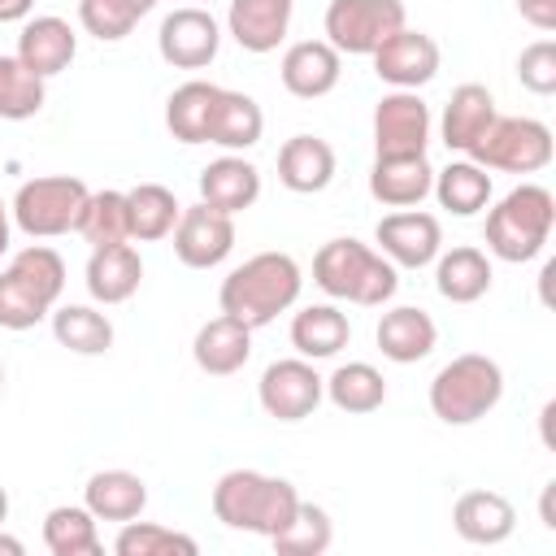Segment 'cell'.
<instances>
[{
	"instance_id": "obj_2",
	"label": "cell",
	"mask_w": 556,
	"mask_h": 556,
	"mask_svg": "<svg viewBox=\"0 0 556 556\" xmlns=\"http://www.w3.org/2000/svg\"><path fill=\"white\" fill-rule=\"evenodd\" d=\"M295 504H300L295 486L261 469H230L213 486V517L230 530H248L261 539H274L291 521Z\"/></svg>"
},
{
	"instance_id": "obj_10",
	"label": "cell",
	"mask_w": 556,
	"mask_h": 556,
	"mask_svg": "<svg viewBox=\"0 0 556 556\" xmlns=\"http://www.w3.org/2000/svg\"><path fill=\"white\" fill-rule=\"evenodd\" d=\"M256 400L274 421H304L326 400V378L313 369V361L287 356V361L265 365L256 382Z\"/></svg>"
},
{
	"instance_id": "obj_8",
	"label": "cell",
	"mask_w": 556,
	"mask_h": 556,
	"mask_svg": "<svg viewBox=\"0 0 556 556\" xmlns=\"http://www.w3.org/2000/svg\"><path fill=\"white\" fill-rule=\"evenodd\" d=\"M469 161L500 174H539L552 161V130L539 117H495Z\"/></svg>"
},
{
	"instance_id": "obj_22",
	"label": "cell",
	"mask_w": 556,
	"mask_h": 556,
	"mask_svg": "<svg viewBox=\"0 0 556 556\" xmlns=\"http://www.w3.org/2000/svg\"><path fill=\"white\" fill-rule=\"evenodd\" d=\"M334 178V148L321 135H291L278 148V182L295 195H317Z\"/></svg>"
},
{
	"instance_id": "obj_18",
	"label": "cell",
	"mask_w": 556,
	"mask_h": 556,
	"mask_svg": "<svg viewBox=\"0 0 556 556\" xmlns=\"http://www.w3.org/2000/svg\"><path fill=\"white\" fill-rule=\"evenodd\" d=\"M295 0H230L226 30L243 52H274L287 39Z\"/></svg>"
},
{
	"instance_id": "obj_7",
	"label": "cell",
	"mask_w": 556,
	"mask_h": 556,
	"mask_svg": "<svg viewBox=\"0 0 556 556\" xmlns=\"http://www.w3.org/2000/svg\"><path fill=\"white\" fill-rule=\"evenodd\" d=\"M87 195H91L87 182L74 174H43V178H30L17 187L9 213H13L17 230H26L30 239H56V235L78 230Z\"/></svg>"
},
{
	"instance_id": "obj_47",
	"label": "cell",
	"mask_w": 556,
	"mask_h": 556,
	"mask_svg": "<svg viewBox=\"0 0 556 556\" xmlns=\"http://www.w3.org/2000/svg\"><path fill=\"white\" fill-rule=\"evenodd\" d=\"M4 521H9V491L0 486V526H4Z\"/></svg>"
},
{
	"instance_id": "obj_4",
	"label": "cell",
	"mask_w": 556,
	"mask_h": 556,
	"mask_svg": "<svg viewBox=\"0 0 556 556\" xmlns=\"http://www.w3.org/2000/svg\"><path fill=\"white\" fill-rule=\"evenodd\" d=\"M65 291V261L48 243L22 248L0 269V326L4 330H30L39 326Z\"/></svg>"
},
{
	"instance_id": "obj_24",
	"label": "cell",
	"mask_w": 556,
	"mask_h": 556,
	"mask_svg": "<svg viewBox=\"0 0 556 556\" xmlns=\"http://www.w3.org/2000/svg\"><path fill=\"white\" fill-rule=\"evenodd\" d=\"M452 526H456V534L465 543L495 547L517 530V508L500 491H465L452 504Z\"/></svg>"
},
{
	"instance_id": "obj_26",
	"label": "cell",
	"mask_w": 556,
	"mask_h": 556,
	"mask_svg": "<svg viewBox=\"0 0 556 556\" xmlns=\"http://www.w3.org/2000/svg\"><path fill=\"white\" fill-rule=\"evenodd\" d=\"M191 356L204 374L213 378H226V374H239L252 356V326H243L239 317H213L195 330V343H191Z\"/></svg>"
},
{
	"instance_id": "obj_39",
	"label": "cell",
	"mask_w": 556,
	"mask_h": 556,
	"mask_svg": "<svg viewBox=\"0 0 556 556\" xmlns=\"http://www.w3.org/2000/svg\"><path fill=\"white\" fill-rule=\"evenodd\" d=\"M43 100H48L43 78L35 70H26L17 56L0 52V117L4 122H26L43 109Z\"/></svg>"
},
{
	"instance_id": "obj_12",
	"label": "cell",
	"mask_w": 556,
	"mask_h": 556,
	"mask_svg": "<svg viewBox=\"0 0 556 556\" xmlns=\"http://www.w3.org/2000/svg\"><path fill=\"white\" fill-rule=\"evenodd\" d=\"M430 109L417 91H387L374 104V148L378 156H426Z\"/></svg>"
},
{
	"instance_id": "obj_9",
	"label": "cell",
	"mask_w": 556,
	"mask_h": 556,
	"mask_svg": "<svg viewBox=\"0 0 556 556\" xmlns=\"http://www.w3.org/2000/svg\"><path fill=\"white\" fill-rule=\"evenodd\" d=\"M408 22L404 0H330L326 4V43L343 56H369L387 35Z\"/></svg>"
},
{
	"instance_id": "obj_13",
	"label": "cell",
	"mask_w": 556,
	"mask_h": 556,
	"mask_svg": "<svg viewBox=\"0 0 556 556\" xmlns=\"http://www.w3.org/2000/svg\"><path fill=\"white\" fill-rule=\"evenodd\" d=\"M169 235H174V256L187 269H213V265H222L235 252V217L208 208L204 200L182 208L178 226Z\"/></svg>"
},
{
	"instance_id": "obj_36",
	"label": "cell",
	"mask_w": 556,
	"mask_h": 556,
	"mask_svg": "<svg viewBox=\"0 0 556 556\" xmlns=\"http://www.w3.org/2000/svg\"><path fill=\"white\" fill-rule=\"evenodd\" d=\"M43 547L52 556H96L100 552V530L87 504H56L43 517Z\"/></svg>"
},
{
	"instance_id": "obj_14",
	"label": "cell",
	"mask_w": 556,
	"mask_h": 556,
	"mask_svg": "<svg viewBox=\"0 0 556 556\" xmlns=\"http://www.w3.org/2000/svg\"><path fill=\"white\" fill-rule=\"evenodd\" d=\"M374 239H378V252L395 269H421L443 252V226L434 213H421V208L387 213L374 226Z\"/></svg>"
},
{
	"instance_id": "obj_3",
	"label": "cell",
	"mask_w": 556,
	"mask_h": 556,
	"mask_svg": "<svg viewBox=\"0 0 556 556\" xmlns=\"http://www.w3.org/2000/svg\"><path fill=\"white\" fill-rule=\"evenodd\" d=\"M313 282L326 295H334V300H348V304H361V308H378V304H387L395 295L400 274L369 243H361V239H330L313 256Z\"/></svg>"
},
{
	"instance_id": "obj_30",
	"label": "cell",
	"mask_w": 556,
	"mask_h": 556,
	"mask_svg": "<svg viewBox=\"0 0 556 556\" xmlns=\"http://www.w3.org/2000/svg\"><path fill=\"white\" fill-rule=\"evenodd\" d=\"M217 96H222V87L217 83H204V78H191V83L174 87L169 100H165V126H169V135L178 143H208V122H213Z\"/></svg>"
},
{
	"instance_id": "obj_48",
	"label": "cell",
	"mask_w": 556,
	"mask_h": 556,
	"mask_svg": "<svg viewBox=\"0 0 556 556\" xmlns=\"http://www.w3.org/2000/svg\"><path fill=\"white\" fill-rule=\"evenodd\" d=\"M130 4H135V9H139V17H143V13H152V9H156V0H130Z\"/></svg>"
},
{
	"instance_id": "obj_11",
	"label": "cell",
	"mask_w": 556,
	"mask_h": 556,
	"mask_svg": "<svg viewBox=\"0 0 556 556\" xmlns=\"http://www.w3.org/2000/svg\"><path fill=\"white\" fill-rule=\"evenodd\" d=\"M217 48H222V26L200 4H182V9L165 13V22L156 30V52L174 70H204V65H213Z\"/></svg>"
},
{
	"instance_id": "obj_20",
	"label": "cell",
	"mask_w": 556,
	"mask_h": 556,
	"mask_svg": "<svg viewBox=\"0 0 556 556\" xmlns=\"http://www.w3.org/2000/svg\"><path fill=\"white\" fill-rule=\"evenodd\" d=\"M256 195H261V169L252 161L235 156V152H226V156H217L200 169V200L217 213L235 217V213L252 208Z\"/></svg>"
},
{
	"instance_id": "obj_40",
	"label": "cell",
	"mask_w": 556,
	"mask_h": 556,
	"mask_svg": "<svg viewBox=\"0 0 556 556\" xmlns=\"http://www.w3.org/2000/svg\"><path fill=\"white\" fill-rule=\"evenodd\" d=\"M113 552L117 556H195V539L182 534V530H169V526H156V521H122V534L113 539Z\"/></svg>"
},
{
	"instance_id": "obj_17",
	"label": "cell",
	"mask_w": 556,
	"mask_h": 556,
	"mask_svg": "<svg viewBox=\"0 0 556 556\" xmlns=\"http://www.w3.org/2000/svg\"><path fill=\"white\" fill-rule=\"evenodd\" d=\"M78 52V35L65 17L56 13H43V17H26L22 22V35H17V61L26 70H35L39 78H52L61 70H70Z\"/></svg>"
},
{
	"instance_id": "obj_19",
	"label": "cell",
	"mask_w": 556,
	"mask_h": 556,
	"mask_svg": "<svg viewBox=\"0 0 556 556\" xmlns=\"http://www.w3.org/2000/svg\"><path fill=\"white\" fill-rule=\"evenodd\" d=\"M500 117L495 96L482 83H460L452 91V100L443 104V122H439V139L447 143V152H473V143L491 130V122Z\"/></svg>"
},
{
	"instance_id": "obj_28",
	"label": "cell",
	"mask_w": 556,
	"mask_h": 556,
	"mask_svg": "<svg viewBox=\"0 0 556 556\" xmlns=\"http://www.w3.org/2000/svg\"><path fill=\"white\" fill-rule=\"evenodd\" d=\"M491 278H495V274H491V261H486L482 248L460 243V248L434 256V287H439V295L452 300V304H473V300H482V295L491 291Z\"/></svg>"
},
{
	"instance_id": "obj_49",
	"label": "cell",
	"mask_w": 556,
	"mask_h": 556,
	"mask_svg": "<svg viewBox=\"0 0 556 556\" xmlns=\"http://www.w3.org/2000/svg\"><path fill=\"white\" fill-rule=\"evenodd\" d=\"M0 387H4V365H0Z\"/></svg>"
},
{
	"instance_id": "obj_34",
	"label": "cell",
	"mask_w": 556,
	"mask_h": 556,
	"mask_svg": "<svg viewBox=\"0 0 556 556\" xmlns=\"http://www.w3.org/2000/svg\"><path fill=\"white\" fill-rule=\"evenodd\" d=\"M48 317H52V339L78 356H104L113 348V321L91 304H61Z\"/></svg>"
},
{
	"instance_id": "obj_25",
	"label": "cell",
	"mask_w": 556,
	"mask_h": 556,
	"mask_svg": "<svg viewBox=\"0 0 556 556\" xmlns=\"http://www.w3.org/2000/svg\"><path fill=\"white\" fill-rule=\"evenodd\" d=\"M434 169L426 156H374L369 169V195L387 208H413L430 195Z\"/></svg>"
},
{
	"instance_id": "obj_37",
	"label": "cell",
	"mask_w": 556,
	"mask_h": 556,
	"mask_svg": "<svg viewBox=\"0 0 556 556\" xmlns=\"http://www.w3.org/2000/svg\"><path fill=\"white\" fill-rule=\"evenodd\" d=\"M78 235L91 248L130 243V217H126V191H91L78 217Z\"/></svg>"
},
{
	"instance_id": "obj_32",
	"label": "cell",
	"mask_w": 556,
	"mask_h": 556,
	"mask_svg": "<svg viewBox=\"0 0 556 556\" xmlns=\"http://www.w3.org/2000/svg\"><path fill=\"white\" fill-rule=\"evenodd\" d=\"M430 195L439 200V208H447L456 217H473L491 204V169H482L473 161H452L447 169L434 174Z\"/></svg>"
},
{
	"instance_id": "obj_35",
	"label": "cell",
	"mask_w": 556,
	"mask_h": 556,
	"mask_svg": "<svg viewBox=\"0 0 556 556\" xmlns=\"http://www.w3.org/2000/svg\"><path fill=\"white\" fill-rule=\"evenodd\" d=\"M326 400H330L339 413L365 417V413L382 408V400H387V378H382L369 361H348V365H339V369L326 378Z\"/></svg>"
},
{
	"instance_id": "obj_5",
	"label": "cell",
	"mask_w": 556,
	"mask_h": 556,
	"mask_svg": "<svg viewBox=\"0 0 556 556\" xmlns=\"http://www.w3.org/2000/svg\"><path fill=\"white\" fill-rule=\"evenodd\" d=\"M552 222H556V195L539 182H521L486 213V252L508 265L534 261L552 239Z\"/></svg>"
},
{
	"instance_id": "obj_38",
	"label": "cell",
	"mask_w": 556,
	"mask_h": 556,
	"mask_svg": "<svg viewBox=\"0 0 556 556\" xmlns=\"http://www.w3.org/2000/svg\"><path fill=\"white\" fill-rule=\"evenodd\" d=\"M330 539H334V526H330V513L326 508H317V504H295V513H291V521L269 539L282 556H321L326 547H330Z\"/></svg>"
},
{
	"instance_id": "obj_41",
	"label": "cell",
	"mask_w": 556,
	"mask_h": 556,
	"mask_svg": "<svg viewBox=\"0 0 556 556\" xmlns=\"http://www.w3.org/2000/svg\"><path fill=\"white\" fill-rule=\"evenodd\" d=\"M78 22L100 43H117L139 26V9L130 0H78Z\"/></svg>"
},
{
	"instance_id": "obj_46",
	"label": "cell",
	"mask_w": 556,
	"mask_h": 556,
	"mask_svg": "<svg viewBox=\"0 0 556 556\" xmlns=\"http://www.w3.org/2000/svg\"><path fill=\"white\" fill-rule=\"evenodd\" d=\"M26 547H22V539H13V534H4V526H0V556H22Z\"/></svg>"
},
{
	"instance_id": "obj_44",
	"label": "cell",
	"mask_w": 556,
	"mask_h": 556,
	"mask_svg": "<svg viewBox=\"0 0 556 556\" xmlns=\"http://www.w3.org/2000/svg\"><path fill=\"white\" fill-rule=\"evenodd\" d=\"M35 0H0V22H26Z\"/></svg>"
},
{
	"instance_id": "obj_6",
	"label": "cell",
	"mask_w": 556,
	"mask_h": 556,
	"mask_svg": "<svg viewBox=\"0 0 556 556\" xmlns=\"http://www.w3.org/2000/svg\"><path fill=\"white\" fill-rule=\"evenodd\" d=\"M504 395V369L482 352L452 356L430 378V413L443 426H473L482 421Z\"/></svg>"
},
{
	"instance_id": "obj_45",
	"label": "cell",
	"mask_w": 556,
	"mask_h": 556,
	"mask_svg": "<svg viewBox=\"0 0 556 556\" xmlns=\"http://www.w3.org/2000/svg\"><path fill=\"white\" fill-rule=\"evenodd\" d=\"M9 239H13V213H9V204L0 200V256L9 252Z\"/></svg>"
},
{
	"instance_id": "obj_27",
	"label": "cell",
	"mask_w": 556,
	"mask_h": 556,
	"mask_svg": "<svg viewBox=\"0 0 556 556\" xmlns=\"http://www.w3.org/2000/svg\"><path fill=\"white\" fill-rule=\"evenodd\" d=\"M83 504L96 521H135L148 508V482L130 469H100L87 478Z\"/></svg>"
},
{
	"instance_id": "obj_15",
	"label": "cell",
	"mask_w": 556,
	"mask_h": 556,
	"mask_svg": "<svg viewBox=\"0 0 556 556\" xmlns=\"http://www.w3.org/2000/svg\"><path fill=\"white\" fill-rule=\"evenodd\" d=\"M369 56H374V74L395 91H417L439 74V43L426 30H408V26L387 35Z\"/></svg>"
},
{
	"instance_id": "obj_31",
	"label": "cell",
	"mask_w": 556,
	"mask_h": 556,
	"mask_svg": "<svg viewBox=\"0 0 556 556\" xmlns=\"http://www.w3.org/2000/svg\"><path fill=\"white\" fill-rule=\"evenodd\" d=\"M261 130H265L261 104L248 91H226L222 87L217 109H213V122H208V143H217L226 152H243V148L261 143Z\"/></svg>"
},
{
	"instance_id": "obj_21",
	"label": "cell",
	"mask_w": 556,
	"mask_h": 556,
	"mask_svg": "<svg viewBox=\"0 0 556 556\" xmlns=\"http://www.w3.org/2000/svg\"><path fill=\"white\" fill-rule=\"evenodd\" d=\"M374 339H378V352H382L387 361H395V365H417V361H426V356L434 352L439 326H434V317H430L426 308L400 304V308L382 313Z\"/></svg>"
},
{
	"instance_id": "obj_43",
	"label": "cell",
	"mask_w": 556,
	"mask_h": 556,
	"mask_svg": "<svg viewBox=\"0 0 556 556\" xmlns=\"http://www.w3.org/2000/svg\"><path fill=\"white\" fill-rule=\"evenodd\" d=\"M521 17L539 30H556V0H517Z\"/></svg>"
},
{
	"instance_id": "obj_42",
	"label": "cell",
	"mask_w": 556,
	"mask_h": 556,
	"mask_svg": "<svg viewBox=\"0 0 556 556\" xmlns=\"http://www.w3.org/2000/svg\"><path fill=\"white\" fill-rule=\"evenodd\" d=\"M517 78H521L526 91L552 96V91H556V43H552V39H534L530 48H521V56H517Z\"/></svg>"
},
{
	"instance_id": "obj_33",
	"label": "cell",
	"mask_w": 556,
	"mask_h": 556,
	"mask_svg": "<svg viewBox=\"0 0 556 556\" xmlns=\"http://www.w3.org/2000/svg\"><path fill=\"white\" fill-rule=\"evenodd\" d=\"M178 213H182L178 195H174L169 187H161V182H139V187L126 191L130 239H139V243H156V239H165V235L178 226Z\"/></svg>"
},
{
	"instance_id": "obj_16",
	"label": "cell",
	"mask_w": 556,
	"mask_h": 556,
	"mask_svg": "<svg viewBox=\"0 0 556 556\" xmlns=\"http://www.w3.org/2000/svg\"><path fill=\"white\" fill-rule=\"evenodd\" d=\"M339 74H343V61L339 52L326 43V39H300L282 52V65H278V78L282 87L295 96V100H321L339 87Z\"/></svg>"
},
{
	"instance_id": "obj_50",
	"label": "cell",
	"mask_w": 556,
	"mask_h": 556,
	"mask_svg": "<svg viewBox=\"0 0 556 556\" xmlns=\"http://www.w3.org/2000/svg\"><path fill=\"white\" fill-rule=\"evenodd\" d=\"M195 4H204V0H195Z\"/></svg>"
},
{
	"instance_id": "obj_23",
	"label": "cell",
	"mask_w": 556,
	"mask_h": 556,
	"mask_svg": "<svg viewBox=\"0 0 556 556\" xmlns=\"http://www.w3.org/2000/svg\"><path fill=\"white\" fill-rule=\"evenodd\" d=\"M83 282H87L96 304H126L139 291V282H143V261H139V252L130 243L91 248Z\"/></svg>"
},
{
	"instance_id": "obj_29",
	"label": "cell",
	"mask_w": 556,
	"mask_h": 556,
	"mask_svg": "<svg viewBox=\"0 0 556 556\" xmlns=\"http://www.w3.org/2000/svg\"><path fill=\"white\" fill-rule=\"evenodd\" d=\"M348 339H352V321L334 304H308V308H300L291 317V348L304 361L339 356L348 348Z\"/></svg>"
},
{
	"instance_id": "obj_1",
	"label": "cell",
	"mask_w": 556,
	"mask_h": 556,
	"mask_svg": "<svg viewBox=\"0 0 556 556\" xmlns=\"http://www.w3.org/2000/svg\"><path fill=\"white\" fill-rule=\"evenodd\" d=\"M300 287H304V274L291 252H256L222 278L217 304L226 317H239L243 326L261 330L300 300Z\"/></svg>"
}]
</instances>
